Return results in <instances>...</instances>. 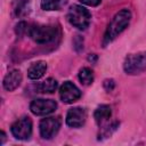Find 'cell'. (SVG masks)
I'll return each mask as SVG.
<instances>
[{
	"instance_id": "6da1fadb",
	"label": "cell",
	"mask_w": 146,
	"mask_h": 146,
	"mask_svg": "<svg viewBox=\"0 0 146 146\" xmlns=\"http://www.w3.org/2000/svg\"><path fill=\"white\" fill-rule=\"evenodd\" d=\"M130 21H131V11L129 9L123 8L120 11H117L110 22V24L107 25L103 39V44L106 46L111 43L119 34H121L128 27Z\"/></svg>"
},
{
	"instance_id": "7a4b0ae2",
	"label": "cell",
	"mask_w": 146,
	"mask_h": 146,
	"mask_svg": "<svg viewBox=\"0 0 146 146\" xmlns=\"http://www.w3.org/2000/svg\"><path fill=\"white\" fill-rule=\"evenodd\" d=\"M29 36L39 44L52 42L58 35V29L54 25H32L27 29Z\"/></svg>"
},
{
	"instance_id": "3957f363",
	"label": "cell",
	"mask_w": 146,
	"mask_h": 146,
	"mask_svg": "<svg viewBox=\"0 0 146 146\" xmlns=\"http://www.w3.org/2000/svg\"><path fill=\"white\" fill-rule=\"evenodd\" d=\"M66 17L70 24L79 30H86L91 21V14L89 13V10L80 5L71 6Z\"/></svg>"
},
{
	"instance_id": "277c9868",
	"label": "cell",
	"mask_w": 146,
	"mask_h": 146,
	"mask_svg": "<svg viewBox=\"0 0 146 146\" xmlns=\"http://www.w3.org/2000/svg\"><path fill=\"white\" fill-rule=\"evenodd\" d=\"M123 70L130 75H136L146 71V51L128 55L123 63Z\"/></svg>"
},
{
	"instance_id": "5b68a950",
	"label": "cell",
	"mask_w": 146,
	"mask_h": 146,
	"mask_svg": "<svg viewBox=\"0 0 146 146\" xmlns=\"http://www.w3.org/2000/svg\"><path fill=\"white\" fill-rule=\"evenodd\" d=\"M11 133L16 139L26 140L32 135V120L29 116H22L11 124Z\"/></svg>"
},
{
	"instance_id": "8992f818",
	"label": "cell",
	"mask_w": 146,
	"mask_h": 146,
	"mask_svg": "<svg viewBox=\"0 0 146 146\" xmlns=\"http://www.w3.org/2000/svg\"><path fill=\"white\" fill-rule=\"evenodd\" d=\"M60 124H62V120L59 116H50L42 119L39 124L40 136L43 139H51L59 131Z\"/></svg>"
},
{
	"instance_id": "52a82bcc",
	"label": "cell",
	"mask_w": 146,
	"mask_h": 146,
	"mask_svg": "<svg viewBox=\"0 0 146 146\" xmlns=\"http://www.w3.org/2000/svg\"><path fill=\"white\" fill-rule=\"evenodd\" d=\"M57 108V103L52 99H34L30 104V110L34 115H48L52 112H55Z\"/></svg>"
},
{
	"instance_id": "ba28073f",
	"label": "cell",
	"mask_w": 146,
	"mask_h": 146,
	"mask_svg": "<svg viewBox=\"0 0 146 146\" xmlns=\"http://www.w3.org/2000/svg\"><path fill=\"white\" fill-rule=\"evenodd\" d=\"M59 97L63 103L72 104L81 97V91L73 82L65 81L59 88Z\"/></svg>"
},
{
	"instance_id": "9c48e42d",
	"label": "cell",
	"mask_w": 146,
	"mask_h": 146,
	"mask_svg": "<svg viewBox=\"0 0 146 146\" xmlns=\"http://www.w3.org/2000/svg\"><path fill=\"white\" fill-rule=\"evenodd\" d=\"M87 111L82 107L70 108L66 114V124L71 128H80L86 123Z\"/></svg>"
},
{
	"instance_id": "30bf717a",
	"label": "cell",
	"mask_w": 146,
	"mask_h": 146,
	"mask_svg": "<svg viewBox=\"0 0 146 146\" xmlns=\"http://www.w3.org/2000/svg\"><path fill=\"white\" fill-rule=\"evenodd\" d=\"M21 82H22V73L18 70H11L5 75L2 84L7 91H14L16 88L19 87Z\"/></svg>"
},
{
	"instance_id": "8fae6325",
	"label": "cell",
	"mask_w": 146,
	"mask_h": 146,
	"mask_svg": "<svg viewBox=\"0 0 146 146\" xmlns=\"http://www.w3.org/2000/svg\"><path fill=\"white\" fill-rule=\"evenodd\" d=\"M11 10L16 17H24L31 11V0H13Z\"/></svg>"
},
{
	"instance_id": "7c38bea8",
	"label": "cell",
	"mask_w": 146,
	"mask_h": 146,
	"mask_svg": "<svg viewBox=\"0 0 146 146\" xmlns=\"http://www.w3.org/2000/svg\"><path fill=\"white\" fill-rule=\"evenodd\" d=\"M47 71V64L43 60H38L31 64V66L27 70V76L31 80H38L44 75Z\"/></svg>"
},
{
	"instance_id": "4fadbf2b",
	"label": "cell",
	"mask_w": 146,
	"mask_h": 146,
	"mask_svg": "<svg viewBox=\"0 0 146 146\" xmlns=\"http://www.w3.org/2000/svg\"><path fill=\"white\" fill-rule=\"evenodd\" d=\"M112 115V110L110 105H100L96 108L94 113V119L98 125L105 123Z\"/></svg>"
},
{
	"instance_id": "5bb4252c",
	"label": "cell",
	"mask_w": 146,
	"mask_h": 146,
	"mask_svg": "<svg viewBox=\"0 0 146 146\" xmlns=\"http://www.w3.org/2000/svg\"><path fill=\"white\" fill-rule=\"evenodd\" d=\"M57 86L58 84H57V81L55 79L48 78L44 81L38 83L35 88H36L38 92H41V94H51V92H54L56 90Z\"/></svg>"
},
{
	"instance_id": "9a60e30c",
	"label": "cell",
	"mask_w": 146,
	"mask_h": 146,
	"mask_svg": "<svg viewBox=\"0 0 146 146\" xmlns=\"http://www.w3.org/2000/svg\"><path fill=\"white\" fill-rule=\"evenodd\" d=\"M68 0H41V8L43 10H59Z\"/></svg>"
},
{
	"instance_id": "2e32d148",
	"label": "cell",
	"mask_w": 146,
	"mask_h": 146,
	"mask_svg": "<svg viewBox=\"0 0 146 146\" xmlns=\"http://www.w3.org/2000/svg\"><path fill=\"white\" fill-rule=\"evenodd\" d=\"M79 80L82 84L89 86L94 82V72L89 67H82L79 71Z\"/></svg>"
},
{
	"instance_id": "e0dca14e",
	"label": "cell",
	"mask_w": 146,
	"mask_h": 146,
	"mask_svg": "<svg viewBox=\"0 0 146 146\" xmlns=\"http://www.w3.org/2000/svg\"><path fill=\"white\" fill-rule=\"evenodd\" d=\"M104 87H105V89L107 90V91H112L113 90V88L115 87V82H114V80H112V79H107V80H105L104 81Z\"/></svg>"
},
{
	"instance_id": "ac0fdd59",
	"label": "cell",
	"mask_w": 146,
	"mask_h": 146,
	"mask_svg": "<svg viewBox=\"0 0 146 146\" xmlns=\"http://www.w3.org/2000/svg\"><path fill=\"white\" fill-rule=\"evenodd\" d=\"M79 1L82 2L83 5L90 6V7H96V6H98L102 2V0H79Z\"/></svg>"
},
{
	"instance_id": "d6986e66",
	"label": "cell",
	"mask_w": 146,
	"mask_h": 146,
	"mask_svg": "<svg viewBox=\"0 0 146 146\" xmlns=\"http://www.w3.org/2000/svg\"><path fill=\"white\" fill-rule=\"evenodd\" d=\"M1 141H0V145H2L3 143H5V140H6V133L3 132V131H1Z\"/></svg>"
}]
</instances>
